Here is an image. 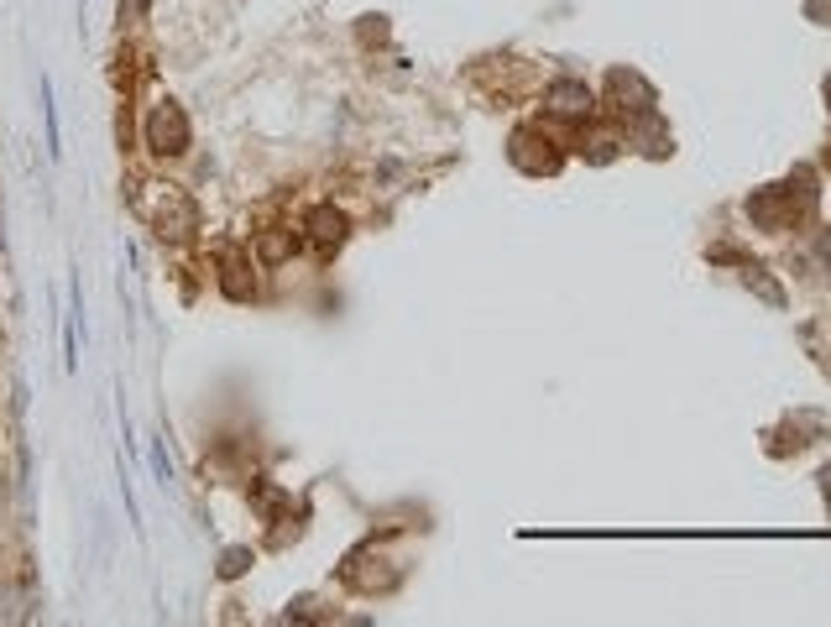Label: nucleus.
Segmentation results:
<instances>
[{
	"mask_svg": "<svg viewBox=\"0 0 831 627\" xmlns=\"http://www.w3.org/2000/svg\"><path fill=\"white\" fill-rule=\"evenodd\" d=\"M147 142H152V152H163V157L189 147V121H183L178 105H157L152 126H147Z\"/></svg>",
	"mask_w": 831,
	"mask_h": 627,
	"instance_id": "f257e3e1",
	"label": "nucleus"
},
{
	"mask_svg": "<svg viewBox=\"0 0 831 627\" xmlns=\"http://www.w3.org/2000/svg\"><path fill=\"white\" fill-rule=\"evenodd\" d=\"M549 105L565 110V115H581V110H591V89L586 84H554L549 89Z\"/></svg>",
	"mask_w": 831,
	"mask_h": 627,
	"instance_id": "f03ea898",
	"label": "nucleus"
},
{
	"mask_svg": "<svg viewBox=\"0 0 831 627\" xmlns=\"http://www.w3.org/2000/svg\"><path fill=\"white\" fill-rule=\"evenodd\" d=\"M314 236L325 241V246H330V241H340V236H345V220H340V215H330V209H319V215H314Z\"/></svg>",
	"mask_w": 831,
	"mask_h": 627,
	"instance_id": "7ed1b4c3",
	"label": "nucleus"
},
{
	"mask_svg": "<svg viewBox=\"0 0 831 627\" xmlns=\"http://www.w3.org/2000/svg\"><path fill=\"white\" fill-rule=\"evenodd\" d=\"M821 481H826V502H831V471H826V476H821Z\"/></svg>",
	"mask_w": 831,
	"mask_h": 627,
	"instance_id": "20e7f679",
	"label": "nucleus"
}]
</instances>
